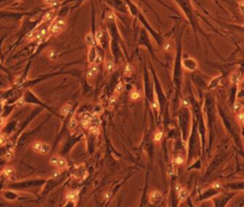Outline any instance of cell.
I'll return each instance as SVG.
<instances>
[{
    "instance_id": "obj_1",
    "label": "cell",
    "mask_w": 244,
    "mask_h": 207,
    "mask_svg": "<svg viewBox=\"0 0 244 207\" xmlns=\"http://www.w3.org/2000/svg\"><path fill=\"white\" fill-rule=\"evenodd\" d=\"M44 183H46L45 180H25V181H20V182L11 184L9 186V188L13 190H25L28 188H33V187L43 185Z\"/></svg>"
},
{
    "instance_id": "obj_2",
    "label": "cell",
    "mask_w": 244,
    "mask_h": 207,
    "mask_svg": "<svg viewBox=\"0 0 244 207\" xmlns=\"http://www.w3.org/2000/svg\"><path fill=\"white\" fill-rule=\"evenodd\" d=\"M71 175L75 179L84 180L88 175V172L84 164H77L75 165L74 168H72Z\"/></svg>"
},
{
    "instance_id": "obj_3",
    "label": "cell",
    "mask_w": 244,
    "mask_h": 207,
    "mask_svg": "<svg viewBox=\"0 0 244 207\" xmlns=\"http://www.w3.org/2000/svg\"><path fill=\"white\" fill-rule=\"evenodd\" d=\"M50 163H51V165L55 166V168H57V169H59V170H64L68 166L67 160L64 157H59V156H52L50 157Z\"/></svg>"
},
{
    "instance_id": "obj_4",
    "label": "cell",
    "mask_w": 244,
    "mask_h": 207,
    "mask_svg": "<svg viewBox=\"0 0 244 207\" xmlns=\"http://www.w3.org/2000/svg\"><path fill=\"white\" fill-rule=\"evenodd\" d=\"M65 27H66L65 21L61 18H57L51 25L49 30H50V33H52V35H57L58 33H60L64 30Z\"/></svg>"
},
{
    "instance_id": "obj_5",
    "label": "cell",
    "mask_w": 244,
    "mask_h": 207,
    "mask_svg": "<svg viewBox=\"0 0 244 207\" xmlns=\"http://www.w3.org/2000/svg\"><path fill=\"white\" fill-rule=\"evenodd\" d=\"M32 148H33V150L35 151V153L40 154V155H47V154L50 152V150H51V147H50V145H49V144L43 143V142H39V141L33 143Z\"/></svg>"
},
{
    "instance_id": "obj_6",
    "label": "cell",
    "mask_w": 244,
    "mask_h": 207,
    "mask_svg": "<svg viewBox=\"0 0 244 207\" xmlns=\"http://www.w3.org/2000/svg\"><path fill=\"white\" fill-rule=\"evenodd\" d=\"M162 199V194L160 193L159 191H157V190H154L150 193V196H149V201L151 204H155L159 203L160 200Z\"/></svg>"
},
{
    "instance_id": "obj_7",
    "label": "cell",
    "mask_w": 244,
    "mask_h": 207,
    "mask_svg": "<svg viewBox=\"0 0 244 207\" xmlns=\"http://www.w3.org/2000/svg\"><path fill=\"white\" fill-rule=\"evenodd\" d=\"M183 66L189 71H194L197 69V62L192 58H185L183 59Z\"/></svg>"
},
{
    "instance_id": "obj_8",
    "label": "cell",
    "mask_w": 244,
    "mask_h": 207,
    "mask_svg": "<svg viewBox=\"0 0 244 207\" xmlns=\"http://www.w3.org/2000/svg\"><path fill=\"white\" fill-rule=\"evenodd\" d=\"M66 200H74L77 201L79 199V192L76 190H70L66 193Z\"/></svg>"
},
{
    "instance_id": "obj_9",
    "label": "cell",
    "mask_w": 244,
    "mask_h": 207,
    "mask_svg": "<svg viewBox=\"0 0 244 207\" xmlns=\"http://www.w3.org/2000/svg\"><path fill=\"white\" fill-rule=\"evenodd\" d=\"M97 71H98V68H97V65H95V64H92V65L90 66V68L88 69V71H87V74H86L87 78H88V79L94 78L95 76V75L97 74Z\"/></svg>"
},
{
    "instance_id": "obj_10",
    "label": "cell",
    "mask_w": 244,
    "mask_h": 207,
    "mask_svg": "<svg viewBox=\"0 0 244 207\" xmlns=\"http://www.w3.org/2000/svg\"><path fill=\"white\" fill-rule=\"evenodd\" d=\"M177 198H178L179 203H184V201L188 199L189 193H188V191L186 189L183 188V187L178 192H177Z\"/></svg>"
},
{
    "instance_id": "obj_11",
    "label": "cell",
    "mask_w": 244,
    "mask_h": 207,
    "mask_svg": "<svg viewBox=\"0 0 244 207\" xmlns=\"http://www.w3.org/2000/svg\"><path fill=\"white\" fill-rule=\"evenodd\" d=\"M3 197L7 200L13 201V200H16L18 198V195H17V193H16V192H13V191H5L3 193Z\"/></svg>"
},
{
    "instance_id": "obj_12",
    "label": "cell",
    "mask_w": 244,
    "mask_h": 207,
    "mask_svg": "<svg viewBox=\"0 0 244 207\" xmlns=\"http://www.w3.org/2000/svg\"><path fill=\"white\" fill-rule=\"evenodd\" d=\"M91 118H92V117L88 114H85L84 115H83L82 118H81L82 126L84 128H89L90 125H91Z\"/></svg>"
},
{
    "instance_id": "obj_13",
    "label": "cell",
    "mask_w": 244,
    "mask_h": 207,
    "mask_svg": "<svg viewBox=\"0 0 244 207\" xmlns=\"http://www.w3.org/2000/svg\"><path fill=\"white\" fill-rule=\"evenodd\" d=\"M96 56H97L96 50H95V48L92 46V47H91V49L89 51V55H88V59H89L90 63H94L95 58H96Z\"/></svg>"
},
{
    "instance_id": "obj_14",
    "label": "cell",
    "mask_w": 244,
    "mask_h": 207,
    "mask_svg": "<svg viewBox=\"0 0 244 207\" xmlns=\"http://www.w3.org/2000/svg\"><path fill=\"white\" fill-rule=\"evenodd\" d=\"M14 173V169L12 167V166H6L2 170V173L1 175L5 177H11L13 176V174Z\"/></svg>"
},
{
    "instance_id": "obj_15",
    "label": "cell",
    "mask_w": 244,
    "mask_h": 207,
    "mask_svg": "<svg viewBox=\"0 0 244 207\" xmlns=\"http://www.w3.org/2000/svg\"><path fill=\"white\" fill-rule=\"evenodd\" d=\"M105 68L107 70L108 73H112V72L114 71L115 69V63H114V60L111 59V58H108L106 60V63H105Z\"/></svg>"
},
{
    "instance_id": "obj_16",
    "label": "cell",
    "mask_w": 244,
    "mask_h": 207,
    "mask_svg": "<svg viewBox=\"0 0 244 207\" xmlns=\"http://www.w3.org/2000/svg\"><path fill=\"white\" fill-rule=\"evenodd\" d=\"M95 38L94 36V35H92V33H87L86 36H85V41L88 45H90L91 47H92L95 45Z\"/></svg>"
},
{
    "instance_id": "obj_17",
    "label": "cell",
    "mask_w": 244,
    "mask_h": 207,
    "mask_svg": "<svg viewBox=\"0 0 244 207\" xmlns=\"http://www.w3.org/2000/svg\"><path fill=\"white\" fill-rule=\"evenodd\" d=\"M71 109H72V106L70 103H66L62 106V108H61V111H60V113L62 115H64V117H66V115H69V113L71 112Z\"/></svg>"
},
{
    "instance_id": "obj_18",
    "label": "cell",
    "mask_w": 244,
    "mask_h": 207,
    "mask_svg": "<svg viewBox=\"0 0 244 207\" xmlns=\"http://www.w3.org/2000/svg\"><path fill=\"white\" fill-rule=\"evenodd\" d=\"M133 72H134V67L132 66L130 63H128V64H126V65H125V68H124V75H126V76H130L132 74H133Z\"/></svg>"
},
{
    "instance_id": "obj_19",
    "label": "cell",
    "mask_w": 244,
    "mask_h": 207,
    "mask_svg": "<svg viewBox=\"0 0 244 207\" xmlns=\"http://www.w3.org/2000/svg\"><path fill=\"white\" fill-rule=\"evenodd\" d=\"M240 80V75L237 72H235L231 75V82L234 84H237Z\"/></svg>"
},
{
    "instance_id": "obj_20",
    "label": "cell",
    "mask_w": 244,
    "mask_h": 207,
    "mask_svg": "<svg viewBox=\"0 0 244 207\" xmlns=\"http://www.w3.org/2000/svg\"><path fill=\"white\" fill-rule=\"evenodd\" d=\"M162 137H163V133L161 131H157L154 136V141L155 142H159L162 139Z\"/></svg>"
},
{
    "instance_id": "obj_21",
    "label": "cell",
    "mask_w": 244,
    "mask_h": 207,
    "mask_svg": "<svg viewBox=\"0 0 244 207\" xmlns=\"http://www.w3.org/2000/svg\"><path fill=\"white\" fill-rule=\"evenodd\" d=\"M89 130H90V133L92 135V136H98L99 135V128L96 127V126H90L89 127Z\"/></svg>"
},
{
    "instance_id": "obj_22",
    "label": "cell",
    "mask_w": 244,
    "mask_h": 207,
    "mask_svg": "<svg viewBox=\"0 0 244 207\" xmlns=\"http://www.w3.org/2000/svg\"><path fill=\"white\" fill-rule=\"evenodd\" d=\"M48 57H49V59H51V60H56L58 57V55L55 51H50L48 52Z\"/></svg>"
},
{
    "instance_id": "obj_23",
    "label": "cell",
    "mask_w": 244,
    "mask_h": 207,
    "mask_svg": "<svg viewBox=\"0 0 244 207\" xmlns=\"http://www.w3.org/2000/svg\"><path fill=\"white\" fill-rule=\"evenodd\" d=\"M140 93L138 92V91H133V92L131 93L130 95V97H131V99H133V100H138L140 98Z\"/></svg>"
},
{
    "instance_id": "obj_24",
    "label": "cell",
    "mask_w": 244,
    "mask_h": 207,
    "mask_svg": "<svg viewBox=\"0 0 244 207\" xmlns=\"http://www.w3.org/2000/svg\"><path fill=\"white\" fill-rule=\"evenodd\" d=\"M95 40H96L97 42L100 43V42H101V39L103 38V32H102L101 30H98V31H97V32L95 33Z\"/></svg>"
},
{
    "instance_id": "obj_25",
    "label": "cell",
    "mask_w": 244,
    "mask_h": 207,
    "mask_svg": "<svg viewBox=\"0 0 244 207\" xmlns=\"http://www.w3.org/2000/svg\"><path fill=\"white\" fill-rule=\"evenodd\" d=\"M53 11H51V12H49V13H47L45 16H44V17H43V19H42V21L43 22H45V21H49V20H51V19L52 18V16H53Z\"/></svg>"
},
{
    "instance_id": "obj_26",
    "label": "cell",
    "mask_w": 244,
    "mask_h": 207,
    "mask_svg": "<svg viewBox=\"0 0 244 207\" xmlns=\"http://www.w3.org/2000/svg\"><path fill=\"white\" fill-rule=\"evenodd\" d=\"M233 108H234V111H235L236 113H240V111L243 108V106H242V104L240 102H236L235 104H234Z\"/></svg>"
},
{
    "instance_id": "obj_27",
    "label": "cell",
    "mask_w": 244,
    "mask_h": 207,
    "mask_svg": "<svg viewBox=\"0 0 244 207\" xmlns=\"http://www.w3.org/2000/svg\"><path fill=\"white\" fill-rule=\"evenodd\" d=\"M76 126H77V122H76L75 118H72L71 120L69 121V128L71 130H74L75 128H76Z\"/></svg>"
},
{
    "instance_id": "obj_28",
    "label": "cell",
    "mask_w": 244,
    "mask_h": 207,
    "mask_svg": "<svg viewBox=\"0 0 244 207\" xmlns=\"http://www.w3.org/2000/svg\"><path fill=\"white\" fill-rule=\"evenodd\" d=\"M5 155H6V158H7L8 160H12L13 157V148L8 149V151L6 152V154H5Z\"/></svg>"
},
{
    "instance_id": "obj_29",
    "label": "cell",
    "mask_w": 244,
    "mask_h": 207,
    "mask_svg": "<svg viewBox=\"0 0 244 207\" xmlns=\"http://www.w3.org/2000/svg\"><path fill=\"white\" fill-rule=\"evenodd\" d=\"M174 162L177 163V165H181L184 163V157L182 156H177L174 157Z\"/></svg>"
},
{
    "instance_id": "obj_30",
    "label": "cell",
    "mask_w": 244,
    "mask_h": 207,
    "mask_svg": "<svg viewBox=\"0 0 244 207\" xmlns=\"http://www.w3.org/2000/svg\"><path fill=\"white\" fill-rule=\"evenodd\" d=\"M76 203L77 201H74V200H66V203L63 205V207H76Z\"/></svg>"
},
{
    "instance_id": "obj_31",
    "label": "cell",
    "mask_w": 244,
    "mask_h": 207,
    "mask_svg": "<svg viewBox=\"0 0 244 207\" xmlns=\"http://www.w3.org/2000/svg\"><path fill=\"white\" fill-rule=\"evenodd\" d=\"M124 88H125V86H124V84L122 83V82H119L118 85H116V87H115V93H121L122 91L124 90Z\"/></svg>"
},
{
    "instance_id": "obj_32",
    "label": "cell",
    "mask_w": 244,
    "mask_h": 207,
    "mask_svg": "<svg viewBox=\"0 0 244 207\" xmlns=\"http://www.w3.org/2000/svg\"><path fill=\"white\" fill-rule=\"evenodd\" d=\"M219 80H220V78H214V79L212 81V82H211V84L209 85V88L213 89V88H214V87H217V84H218V82H219Z\"/></svg>"
},
{
    "instance_id": "obj_33",
    "label": "cell",
    "mask_w": 244,
    "mask_h": 207,
    "mask_svg": "<svg viewBox=\"0 0 244 207\" xmlns=\"http://www.w3.org/2000/svg\"><path fill=\"white\" fill-rule=\"evenodd\" d=\"M163 50L165 52H170L172 50V43L171 42H166L165 44L163 45Z\"/></svg>"
},
{
    "instance_id": "obj_34",
    "label": "cell",
    "mask_w": 244,
    "mask_h": 207,
    "mask_svg": "<svg viewBox=\"0 0 244 207\" xmlns=\"http://www.w3.org/2000/svg\"><path fill=\"white\" fill-rule=\"evenodd\" d=\"M7 141V136L4 133H0V145H2Z\"/></svg>"
},
{
    "instance_id": "obj_35",
    "label": "cell",
    "mask_w": 244,
    "mask_h": 207,
    "mask_svg": "<svg viewBox=\"0 0 244 207\" xmlns=\"http://www.w3.org/2000/svg\"><path fill=\"white\" fill-rule=\"evenodd\" d=\"M111 198H112V193H111L110 191H108V192H106V193H104V195H103V200H104L105 201L110 200Z\"/></svg>"
},
{
    "instance_id": "obj_36",
    "label": "cell",
    "mask_w": 244,
    "mask_h": 207,
    "mask_svg": "<svg viewBox=\"0 0 244 207\" xmlns=\"http://www.w3.org/2000/svg\"><path fill=\"white\" fill-rule=\"evenodd\" d=\"M107 20H109V21H114L115 20V14L114 13H109L108 14H107Z\"/></svg>"
},
{
    "instance_id": "obj_37",
    "label": "cell",
    "mask_w": 244,
    "mask_h": 207,
    "mask_svg": "<svg viewBox=\"0 0 244 207\" xmlns=\"http://www.w3.org/2000/svg\"><path fill=\"white\" fill-rule=\"evenodd\" d=\"M102 62V57H101V55H97V56H96V58H95V62L94 63L95 64V65H98V64H100Z\"/></svg>"
},
{
    "instance_id": "obj_38",
    "label": "cell",
    "mask_w": 244,
    "mask_h": 207,
    "mask_svg": "<svg viewBox=\"0 0 244 207\" xmlns=\"http://www.w3.org/2000/svg\"><path fill=\"white\" fill-rule=\"evenodd\" d=\"M44 2H45L47 5H55L56 4V0H44Z\"/></svg>"
},
{
    "instance_id": "obj_39",
    "label": "cell",
    "mask_w": 244,
    "mask_h": 207,
    "mask_svg": "<svg viewBox=\"0 0 244 207\" xmlns=\"http://www.w3.org/2000/svg\"><path fill=\"white\" fill-rule=\"evenodd\" d=\"M213 187L214 188H217V189H220V188H222V184L219 183V182H214V183L213 184Z\"/></svg>"
},
{
    "instance_id": "obj_40",
    "label": "cell",
    "mask_w": 244,
    "mask_h": 207,
    "mask_svg": "<svg viewBox=\"0 0 244 207\" xmlns=\"http://www.w3.org/2000/svg\"><path fill=\"white\" fill-rule=\"evenodd\" d=\"M152 106H153V108H154L155 110H157V111L159 109V104H158V102L157 101V100H155V101H154V102H153Z\"/></svg>"
},
{
    "instance_id": "obj_41",
    "label": "cell",
    "mask_w": 244,
    "mask_h": 207,
    "mask_svg": "<svg viewBox=\"0 0 244 207\" xmlns=\"http://www.w3.org/2000/svg\"><path fill=\"white\" fill-rule=\"evenodd\" d=\"M238 118H240V121L244 124V113H240V115H238Z\"/></svg>"
},
{
    "instance_id": "obj_42",
    "label": "cell",
    "mask_w": 244,
    "mask_h": 207,
    "mask_svg": "<svg viewBox=\"0 0 244 207\" xmlns=\"http://www.w3.org/2000/svg\"><path fill=\"white\" fill-rule=\"evenodd\" d=\"M240 11H241L242 14L244 16V2H240Z\"/></svg>"
},
{
    "instance_id": "obj_43",
    "label": "cell",
    "mask_w": 244,
    "mask_h": 207,
    "mask_svg": "<svg viewBox=\"0 0 244 207\" xmlns=\"http://www.w3.org/2000/svg\"><path fill=\"white\" fill-rule=\"evenodd\" d=\"M101 112V108L99 107V106H97L96 108H95V114L96 115V114H99Z\"/></svg>"
},
{
    "instance_id": "obj_44",
    "label": "cell",
    "mask_w": 244,
    "mask_h": 207,
    "mask_svg": "<svg viewBox=\"0 0 244 207\" xmlns=\"http://www.w3.org/2000/svg\"><path fill=\"white\" fill-rule=\"evenodd\" d=\"M115 98H112L111 99H110V105H114L115 103Z\"/></svg>"
},
{
    "instance_id": "obj_45",
    "label": "cell",
    "mask_w": 244,
    "mask_h": 207,
    "mask_svg": "<svg viewBox=\"0 0 244 207\" xmlns=\"http://www.w3.org/2000/svg\"><path fill=\"white\" fill-rule=\"evenodd\" d=\"M183 104H184V105H188L189 103H188L187 100H183Z\"/></svg>"
},
{
    "instance_id": "obj_46",
    "label": "cell",
    "mask_w": 244,
    "mask_h": 207,
    "mask_svg": "<svg viewBox=\"0 0 244 207\" xmlns=\"http://www.w3.org/2000/svg\"><path fill=\"white\" fill-rule=\"evenodd\" d=\"M16 1H20V0H16Z\"/></svg>"
}]
</instances>
